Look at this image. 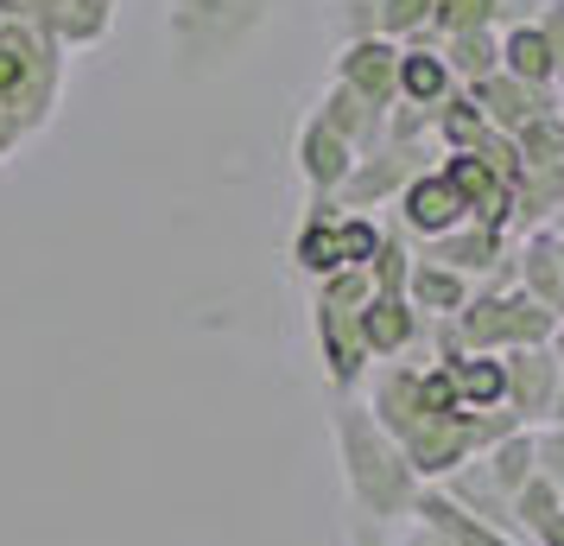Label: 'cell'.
<instances>
[{"label":"cell","mask_w":564,"mask_h":546,"mask_svg":"<svg viewBox=\"0 0 564 546\" xmlns=\"http://www.w3.org/2000/svg\"><path fill=\"white\" fill-rule=\"evenodd\" d=\"M336 451H343V483H349V502L361 508V521H400L419 508V470L406 464V451L387 439V426L361 400H343L336 407Z\"/></svg>","instance_id":"cell-1"},{"label":"cell","mask_w":564,"mask_h":546,"mask_svg":"<svg viewBox=\"0 0 564 546\" xmlns=\"http://www.w3.org/2000/svg\"><path fill=\"white\" fill-rule=\"evenodd\" d=\"M400 210H406V229L419 235H451L463 229V216H469V204L457 197V184L444 179V172H432V179H406V197H400Z\"/></svg>","instance_id":"cell-2"},{"label":"cell","mask_w":564,"mask_h":546,"mask_svg":"<svg viewBox=\"0 0 564 546\" xmlns=\"http://www.w3.org/2000/svg\"><path fill=\"white\" fill-rule=\"evenodd\" d=\"M299 172L311 179V191H336L356 172V147L330 121H305V133H299Z\"/></svg>","instance_id":"cell-3"},{"label":"cell","mask_w":564,"mask_h":546,"mask_svg":"<svg viewBox=\"0 0 564 546\" xmlns=\"http://www.w3.org/2000/svg\"><path fill=\"white\" fill-rule=\"evenodd\" d=\"M356 331H361V350H368V356H400V350L419 338V312H412L406 299H387V292H375V299L361 306Z\"/></svg>","instance_id":"cell-4"},{"label":"cell","mask_w":564,"mask_h":546,"mask_svg":"<svg viewBox=\"0 0 564 546\" xmlns=\"http://www.w3.org/2000/svg\"><path fill=\"white\" fill-rule=\"evenodd\" d=\"M393 83H400V57L387 52V45H349V57H343V89H356L361 103L381 108L387 96H393Z\"/></svg>","instance_id":"cell-5"},{"label":"cell","mask_w":564,"mask_h":546,"mask_svg":"<svg viewBox=\"0 0 564 546\" xmlns=\"http://www.w3.org/2000/svg\"><path fill=\"white\" fill-rule=\"evenodd\" d=\"M501 77L527 83V89H545V83H558L545 32H539V26H513L508 39H501Z\"/></svg>","instance_id":"cell-6"},{"label":"cell","mask_w":564,"mask_h":546,"mask_svg":"<svg viewBox=\"0 0 564 546\" xmlns=\"http://www.w3.org/2000/svg\"><path fill=\"white\" fill-rule=\"evenodd\" d=\"M406 292L419 312H437V318H457L463 306H469V287H463V274H451V267H437V260H419L406 274Z\"/></svg>","instance_id":"cell-7"},{"label":"cell","mask_w":564,"mask_h":546,"mask_svg":"<svg viewBox=\"0 0 564 546\" xmlns=\"http://www.w3.org/2000/svg\"><path fill=\"white\" fill-rule=\"evenodd\" d=\"M451 77H469V83H488V77H501V45L482 32H457V45H451Z\"/></svg>","instance_id":"cell-8"},{"label":"cell","mask_w":564,"mask_h":546,"mask_svg":"<svg viewBox=\"0 0 564 546\" xmlns=\"http://www.w3.org/2000/svg\"><path fill=\"white\" fill-rule=\"evenodd\" d=\"M400 89L412 103H444L451 96V64L437 52H406L400 57Z\"/></svg>","instance_id":"cell-9"},{"label":"cell","mask_w":564,"mask_h":546,"mask_svg":"<svg viewBox=\"0 0 564 546\" xmlns=\"http://www.w3.org/2000/svg\"><path fill=\"white\" fill-rule=\"evenodd\" d=\"M488 13H495V0H432V20L451 32H482Z\"/></svg>","instance_id":"cell-10"},{"label":"cell","mask_w":564,"mask_h":546,"mask_svg":"<svg viewBox=\"0 0 564 546\" xmlns=\"http://www.w3.org/2000/svg\"><path fill=\"white\" fill-rule=\"evenodd\" d=\"M539 32H545V45H552V71H558V83H564V0L539 20Z\"/></svg>","instance_id":"cell-11"},{"label":"cell","mask_w":564,"mask_h":546,"mask_svg":"<svg viewBox=\"0 0 564 546\" xmlns=\"http://www.w3.org/2000/svg\"><path fill=\"white\" fill-rule=\"evenodd\" d=\"M349 546H387V540H381L375 521H356V527H349Z\"/></svg>","instance_id":"cell-12"},{"label":"cell","mask_w":564,"mask_h":546,"mask_svg":"<svg viewBox=\"0 0 564 546\" xmlns=\"http://www.w3.org/2000/svg\"><path fill=\"white\" fill-rule=\"evenodd\" d=\"M406 546H451V540H444V534H437L432 521H419V527H412V534H406Z\"/></svg>","instance_id":"cell-13"},{"label":"cell","mask_w":564,"mask_h":546,"mask_svg":"<svg viewBox=\"0 0 564 546\" xmlns=\"http://www.w3.org/2000/svg\"><path fill=\"white\" fill-rule=\"evenodd\" d=\"M558 343H564V331H558Z\"/></svg>","instance_id":"cell-14"}]
</instances>
